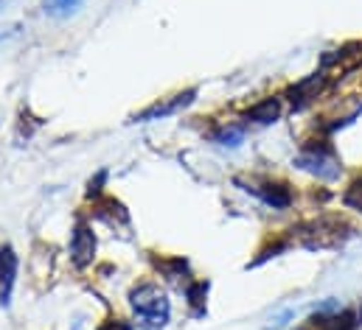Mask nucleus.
I'll return each mask as SVG.
<instances>
[{"label":"nucleus","mask_w":362,"mask_h":330,"mask_svg":"<svg viewBox=\"0 0 362 330\" xmlns=\"http://www.w3.org/2000/svg\"><path fill=\"white\" fill-rule=\"evenodd\" d=\"M129 308L135 314L138 328L144 330H160L169 325L172 317V302L169 294L155 286V283H141L129 291Z\"/></svg>","instance_id":"obj_1"},{"label":"nucleus","mask_w":362,"mask_h":330,"mask_svg":"<svg viewBox=\"0 0 362 330\" xmlns=\"http://www.w3.org/2000/svg\"><path fill=\"white\" fill-rule=\"evenodd\" d=\"M295 165H298L300 171H306V173L323 179V182H334V179H340V173H343V165L337 160L332 143H326V140H312V143H306V146L300 149V154L295 157Z\"/></svg>","instance_id":"obj_2"},{"label":"nucleus","mask_w":362,"mask_h":330,"mask_svg":"<svg viewBox=\"0 0 362 330\" xmlns=\"http://www.w3.org/2000/svg\"><path fill=\"white\" fill-rule=\"evenodd\" d=\"M343 204L362 213V176H357V179L346 188V193H343Z\"/></svg>","instance_id":"obj_14"},{"label":"nucleus","mask_w":362,"mask_h":330,"mask_svg":"<svg viewBox=\"0 0 362 330\" xmlns=\"http://www.w3.org/2000/svg\"><path fill=\"white\" fill-rule=\"evenodd\" d=\"M185 297H188V305H191V314L194 317H205V300H208V283L205 280H194L185 286Z\"/></svg>","instance_id":"obj_9"},{"label":"nucleus","mask_w":362,"mask_h":330,"mask_svg":"<svg viewBox=\"0 0 362 330\" xmlns=\"http://www.w3.org/2000/svg\"><path fill=\"white\" fill-rule=\"evenodd\" d=\"M194 95H197V90H185V92H177V95H169V98H163V101H158V104L146 106L144 112H138V115H135V121L146 123V121H160V118H169V115H175V112L185 109V106L194 101Z\"/></svg>","instance_id":"obj_5"},{"label":"nucleus","mask_w":362,"mask_h":330,"mask_svg":"<svg viewBox=\"0 0 362 330\" xmlns=\"http://www.w3.org/2000/svg\"><path fill=\"white\" fill-rule=\"evenodd\" d=\"M95 330H135L127 319H107V322H101Z\"/></svg>","instance_id":"obj_15"},{"label":"nucleus","mask_w":362,"mask_h":330,"mask_svg":"<svg viewBox=\"0 0 362 330\" xmlns=\"http://www.w3.org/2000/svg\"><path fill=\"white\" fill-rule=\"evenodd\" d=\"M104 179H107V173H104V171L95 176V182L90 179V190H88V196H90V199H95V196L101 193V182H104Z\"/></svg>","instance_id":"obj_16"},{"label":"nucleus","mask_w":362,"mask_h":330,"mask_svg":"<svg viewBox=\"0 0 362 330\" xmlns=\"http://www.w3.org/2000/svg\"><path fill=\"white\" fill-rule=\"evenodd\" d=\"M320 84H323V76H320V73H315V76H309L306 82L295 84V87L289 90V95H292V101L303 104V101H309V98H317V90H320Z\"/></svg>","instance_id":"obj_10"},{"label":"nucleus","mask_w":362,"mask_h":330,"mask_svg":"<svg viewBox=\"0 0 362 330\" xmlns=\"http://www.w3.org/2000/svg\"><path fill=\"white\" fill-rule=\"evenodd\" d=\"M245 118L253 121V123H275L281 118V104H278V98H264V101L253 104L245 112Z\"/></svg>","instance_id":"obj_8"},{"label":"nucleus","mask_w":362,"mask_h":330,"mask_svg":"<svg viewBox=\"0 0 362 330\" xmlns=\"http://www.w3.org/2000/svg\"><path fill=\"white\" fill-rule=\"evenodd\" d=\"M242 140H245V129H239V126H222V129L214 135V143L228 146V149L242 146Z\"/></svg>","instance_id":"obj_11"},{"label":"nucleus","mask_w":362,"mask_h":330,"mask_svg":"<svg viewBox=\"0 0 362 330\" xmlns=\"http://www.w3.org/2000/svg\"><path fill=\"white\" fill-rule=\"evenodd\" d=\"M236 185H245L242 179ZM247 193H256L267 207L272 210H286L292 204V188L286 182H275V179H262V182H247L245 185Z\"/></svg>","instance_id":"obj_4"},{"label":"nucleus","mask_w":362,"mask_h":330,"mask_svg":"<svg viewBox=\"0 0 362 330\" xmlns=\"http://www.w3.org/2000/svg\"><path fill=\"white\" fill-rule=\"evenodd\" d=\"M360 314L343 308L337 300H326L315 308V317L300 330H357Z\"/></svg>","instance_id":"obj_3"},{"label":"nucleus","mask_w":362,"mask_h":330,"mask_svg":"<svg viewBox=\"0 0 362 330\" xmlns=\"http://www.w3.org/2000/svg\"><path fill=\"white\" fill-rule=\"evenodd\" d=\"M42 6H45V11L51 17H68L82 6V0H45Z\"/></svg>","instance_id":"obj_12"},{"label":"nucleus","mask_w":362,"mask_h":330,"mask_svg":"<svg viewBox=\"0 0 362 330\" xmlns=\"http://www.w3.org/2000/svg\"><path fill=\"white\" fill-rule=\"evenodd\" d=\"M93 255H95V236L85 221H79L74 227V236H71V257L79 269H85L93 260Z\"/></svg>","instance_id":"obj_6"},{"label":"nucleus","mask_w":362,"mask_h":330,"mask_svg":"<svg viewBox=\"0 0 362 330\" xmlns=\"http://www.w3.org/2000/svg\"><path fill=\"white\" fill-rule=\"evenodd\" d=\"M158 269L169 277V280H180L182 274H188V263L182 257H169V260H160Z\"/></svg>","instance_id":"obj_13"},{"label":"nucleus","mask_w":362,"mask_h":330,"mask_svg":"<svg viewBox=\"0 0 362 330\" xmlns=\"http://www.w3.org/2000/svg\"><path fill=\"white\" fill-rule=\"evenodd\" d=\"M17 269H20L17 252L11 247H0V305L11 302V291H14V283H17Z\"/></svg>","instance_id":"obj_7"}]
</instances>
